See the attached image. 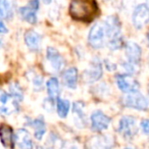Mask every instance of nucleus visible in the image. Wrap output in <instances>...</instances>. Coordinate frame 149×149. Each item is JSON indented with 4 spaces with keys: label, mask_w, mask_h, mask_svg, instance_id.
I'll return each instance as SVG.
<instances>
[{
    "label": "nucleus",
    "mask_w": 149,
    "mask_h": 149,
    "mask_svg": "<svg viewBox=\"0 0 149 149\" xmlns=\"http://www.w3.org/2000/svg\"><path fill=\"white\" fill-rule=\"evenodd\" d=\"M98 6L94 0H72L70 15L74 19L90 22L97 15Z\"/></svg>",
    "instance_id": "2"
},
{
    "label": "nucleus",
    "mask_w": 149,
    "mask_h": 149,
    "mask_svg": "<svg viewBox=\"0 0 149 149\" xmlns=\"http://www.w3.org/2000/svg\"><path fill=\"white\" fill-rule=\"evenodd\" d=\"M15 145L23 149L33 148V142L28 131L24 129H19L15 136Z\"/></svg>",
    "instance_id": "15"
},
{
    "label": "nucleus",
    "mask_w": 149,
    "mask_h": 149,
    "mask_svg": "<svg viewBox=\"0 0 149 149\" xmlns=\"http://www.w3.org/2000/svg\"><path fill=\"white\" fill-rule=\"evenodd\" d=\"M106 33V45L111 50H118L124 47V38L122 35V24L116 15H109L103 22Z\"/></svg>",
    "instance_id": "1"
},
{
    "label": "nucleus",
    "mask_w": 149,
    "mask_h": 149,
    "mask_svg": "<svg viewBox=\"0 0 149 149\" xmlns=\"http://www.w3.org/2000/svg\"><path fill=\"white\" fill-rule=\"evenodd\" d=\"M39 7H40L39 0H31L27 6H23L19 8V15H21L24 21L31 24V25H34L38 21L37 11L39 9Z\"/></svg>",
    "instance_id": "9"
},
{
    "label": "nucleus",
    "mask_w": 149,
    "mask_h": 149,
    "mask_svg": "<svg viewBox=\"0 0 149 149\" xmlns=\"http://www.w3.org/2000/svg\"><path fill=\"white\" fill-rule=\"evenodd\" d=\"M46 89H47V94L48 97L50 98V100L55 101L59 98V92H60V87H59V82L56 78L52 77L46 83Z\"/></svg>",
    "instance_id": "19"
},
{
    "label": "nucleus",
    "mask_w": 149,
    "mask_h": 149,
    "mask_svg": "<svg viewBox=\"0 0 149 149\" xmlns=\"http://www.w3.org/2000/svg\"><path fill=\"white\" fill-rule=\"evenodd\" d=\"M32 83H33V86L36 89H40L43 85V78L40 77L39 74H36L32 79Z\"/></svg>",
    "instance_id": "24"
},
{
    "label": "nucleus",
    "mask_w": 149,
    "mask_h": 149,
    "mask_svg": "<svg viewBox=\"0 0 149 149\" xmlns=\"http://www.w3.org/2000/svg\"><path fill=\"white\" fill-rule=\"evenodd\" d=\"M15 133L8 125L1 124L0 125V140L4 147L7 148H15Z\"/></svg>",
    "instance_id": "14"
},
{
    "label": "nucleus",
    "mask_w": 149,
    "mask_h": 149,
    "mask_svg": "<svg viewBox=\"0 0 149 149\" xmlns=\"http://www.w3.org/2000/svg\"><path fill=\"white\" fill-rule=\"evenodd\" d=\"M116 85L120 91L126 94L137 91L140 88L139 82L130 74H118L116 76Z\"/></svg>",
    "instance_id": "7"
},
{
    "label": "nucleus",
    "mask_w": 149,
    "mask_h": 149,
    "mask_svg": "<svg viewBox=\"0 0 149 149\" xmlns=\"http://www.w3.org/2000/svg\"><path fill=\"white\" fill-rule=\"evenodd\" d=\"M102 74H103V68L101 61L98 58H94L89 68L85 72V80L88 83H94L102 77Z\"/></svg>",
    "instance_id": "11"
},
{
    "label": "nucleus",
    "mask_w": 149,
    "mask_h": 149,
    "mask_svg": "<svg viewBox=\"0 0 149 149\" xmlns=\"http://www.w3.org/2000/svg\"><path fill=\"white\" fill-rule=\"evenodd\" d=\"M147 40H148V43H149V31H148V33H147Z\"/></svg>",
    "instance_id": "27"
},
{
    "label": "nucleus",
    "mask_w": 149,
    "mask_h": 149,
    "mask_svg": "<svg viewBox=\"0 0 149 149\" xmlns=\"http://www.w3.org/2000/svg\"><path fill=\"white\" fill-rule=\"evenodd\" d=\"M32 128L34 129V136L37 140H42L43 136L46 133V125L42 118H35L31 123Z\"/></svg>",
    "instance_id": "20"
},
{
    "label": "nucleus",
    "mask_w": 149,
    "mask_h": 149,
    "mask_svg": "<svg viewBox=\"0 0 149 149\" xmlns=\"http://www.w3.org/2000/svg\"><path fill=\"white\" fill-rule=\"evenodd\" d=\"M19 108V102L3 90H0V114L9 116Z\"/></svg>",
    "instance_id": "8"
},
{
    "label": "nucleus",
    "mask_w": 149,
    "mask_h": 149,
    "mask_svg": "<svg viewBox=\"0 0 149 149\" xmlns=\"http://www.w3.org/2000/svg\"><path fill=\"white\" fill-rule=\"evenodd\" d=\"M15 0H0V17L11 19L15 15Z\"/></svg>",
    "instance_id": "18"
},
{
    "label": "nucleus",
    "mask_w": 149,
    "mask_h": 149,
    "mask_svg": "<svg viewBox=\"0 0 149 149\" xmlns=\"http://www.w3.org/2000/svg\"><path fill=\"white\" fill-rule=\"evenodd\" d=\"M123 104L126 107L133 108V109L136 110H141V111H145L149 107L147 98L139 90L127 93V95L123 99Z\"/></svg>",
    "instance_id": "3"
},
{
    "label": "nucleus",
    "mask_w": 149,
    "mask_h": 149,
    "mask_svg": "<svg viewBox=\"0 0 149 149\" xmlns=\"http://www.w3.org/2000/svg\"><path fill=\"white\" fill-rule=\"evenodd\" d=\"M78 79H79V72L76 68H70L64 70L62 74L64 85L70 89H76L78 85Z\"/></svg>",
    "instance_id": "17"
},
{
    "label": "nucleus",
    "mask_w": 149,
    "mask_h": 149,
    "mask_svg": "<svg viewBox=\"0 0 149 149\" xmlns=\"http://www.w3.org/2000/svg\"><path fill=\"white\" fill-rule=\"evenodd\" d=\"M133 25L136 29H142L149 23V6L145 3L139 4L134 9L132 15Z\"/></svg>",
    "instance_id": "6"
},
{
    "label": "nucleus",
    "mask_w": 149,
    "mask_h": 149,
    "mask_svg": "<svg viewBox=\"0 0 149 149\" xmlns=\"http://www.w3.org/2000/svg\"><path fill=\"white\" fill-rule=\"evenodd\" d=\"M148 94H149V85H148Z\"/></svg>",
    "instance_id": "29"
},
{
    "label": "nucleus",
    "mask_w": 149,
    "mask_h": 149,
    "mask_svg": "<svg viewBox=\"0 0 149 149\" xmlns=\"http://www.w3.org/2000/svg\"><path fill=\"white\" fill-rule=\"evenodd\" d=\"M0 46H1V40H0Z\"/></svg>",
    "instance_id": "30"
},
{
    "label": "nucleus",
    "mask_w": 149,
    "mask_h": 149,
    "mask_svg": "<svg viewBox=\"0 0 149 149\" xmlns=\"http://www.w3.org/2000/svg\"><path fill=\"white\" fill-rule=\"evenodd\" d=\"M70 103L68 99H62V98H58L56 100V111L59 118H64L68 116V112H70Z\"/></svg>",
    "instance_id": "21"
},
{
    "label": "nucleus",
    "mask_w": 149,
    "mask_h": 149,
    "mask_svg": "<svg viewBox=\"0 0 149 149\" xmlns=\"http://www.w3.org/2000/svg\"><path fill=\"white\" fill-rule=\"evenodd\" d=\"M90 120H91V128L95 132H101L108 129L111 122L109 116H107L101 110H95L92 112Z\"/></svg>",
    "instance_id": "10"
},
{
    "label": "nucleus",
    "mask_w": 149,
    "mask_h": 149,
    "mask_svg": "<svg viewBox=\"0 0 149 149\" xmlns=\"http://www.w3.org/2000/svg\"><path fill=\"white\" fill-rule=\"evenodd\" d=\"M72 110H74V113L77 116V118H80V120L85 124V122H84V118H85V113H84V103H82V102H80V101L74 102Z\"/></svg>",
    "instance_id": "23"
},
{
    "label": "nucleus",
    "mask_w": 149,
    "mask_h": 149,
    "mask_svg": "<svg viewBox=\"0 0 149 149\" xmlns=\"http://www.w3.org/2000/svg\"><path fill=\"white\" fill-rule=\"evenodd\" d=\"M25 43L28 46L30 50L32 51H37L40 49V46H41V41L42 38L40 36V34H38L34 30H30V31L26 32L25 34Z\"/></svg>",
    "instance_id": "16"
},
{
    "label": "nucleus",
    "mask_w": 149,
    "mask_h": 149,
    "mask_svg": "<svg viewBox=\"0 0 149 149\" xmlns=\"http://www.w3.org/2000/svg\"><path fill=\"white\" fill-rule=\"evenodd\" d=\"M46 57L47 60L49 61V63L51 64L53 70H55L56 72H59L63 70L64 68V59L60 53L53 47H48L47 51H46Z\"/></svg>",
    "instance_id": "12"
},
{
    "label": "nucleus",
    "mask_w": 149,
    "mask_h": 149,
    "mask_svg": "<svg viewBox=\"0 0 149 149\" xmlns=\"http://www.w3.org/2000/svg\"><path fill=\"white\" fill-rule=\"evenodd\" d=\"M88 42L90 46L95 49H99L106 45V33L103 23H97L91 28L88 35Z\"/></svg>",
    "instance_id": "4"
},
{
    "label": "nucleus",
    "mask_w": 149,
    "mask_h": 149,
    "mask_svg": "<svg viewBox=\"0 0 149 149\" xmlns=\"http://www.w3.org/2000/svg\"><path fill=\"white\" fill-rule=\"evenodd\" d=\"M125 50H126V57L128 59V62L138 65L142 55V50L140 46L136 42H128L125 45Z\"/></svg>",
    "instance_id": "13"
},
{
    "label": "nucleus",
    "mask_w": 149,
    "mask_h": 149,
    "mask_svg": "<svg viewBox=\"0 0 149 149\" xmlns=\"http://www.w3.org/2000/svg\"><path fill=\"white\" fill-rule=\"evenodd\" d=\"M9 89V94L17 100V102L23 101L24 99V92L23 89L21 88V86L19 85L17 83H13L9 85L8 87Z\"/></svg>",
    "instance_id": "22"
},
{
    "label": "nucleus",
    "mask_w": 149,
    "mask_h": 149,
    "mask_svg": "<svg viewBox=\"0 0 149 149\" xmlns=\"http://www.w3.org/2000/svg\"><path fill=\"white\" fill-rule=\"evenodd\" d=\"M146 1H147V5L149 6V0H146Z\"/></svg>",
    "instance_id": "28"
},
{
    "label": "nucleus",
    "mask_w": 149,
    "mask_h": 149,
    "mask_svg": "<svg viewBox=\"0 0 149 149\" xmlns=\"http://www.w3.org/2000/svg\"><path fill=\"white\" fill-rule=\"evenodd\" d=\"M118 132L127 139H132L138 132L137 120L131 116H125L118 123Z\"/></svg>",
    "instance_id": "5"
},
{
    "label": "nucleus",
    "mask_w": 149,
    "mask_h": 149,
    "mask_svg": "<svg viewBox=\"0 0 149 149\" xmlns=\"http://www.w3.org/2000/svg\"><path fill=\"white\" fill-rule=\"evenodd\" d=\"M140 127L142 129L143 133L147 136H149V120L148 118H145V120H141V124H140Z\"/></svg>",
    "instance_id": "25"
},
{
    "label": "nucleus",
    "mask_w": 149,
    "mask_h": 149,
    "mask_svg": "<svg viewBox=\"0 0 149 149\" xmlns=\"http://www.w3.org/2000/svg\"><path fill=\"white\" fill-rule=\"evenodd\" d=\"M8 32V30H7L6 26L4 25V23H3L1 19H0V34H5Z\"/></svg>",
    "instance_id": "26"
}]
</instances>
